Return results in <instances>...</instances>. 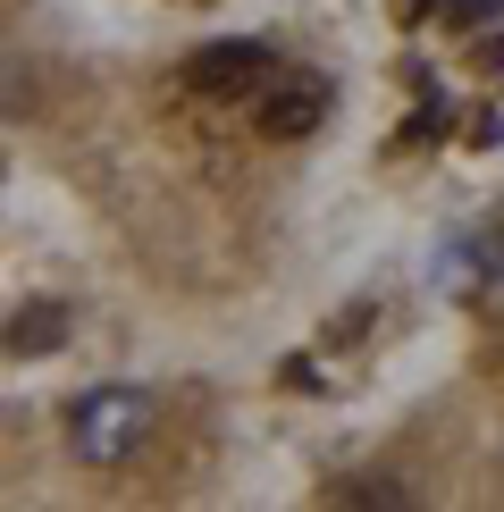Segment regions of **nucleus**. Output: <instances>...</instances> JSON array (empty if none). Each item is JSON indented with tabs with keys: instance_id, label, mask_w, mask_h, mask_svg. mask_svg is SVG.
<instances>
[{
	"instance_id": "1",
	"label": "nucleus",
	"mask_w": 504,
	"mask_h": 512,
	"mask_svg": "<svg viewBox=\"0 0 504 512\" xmlns=\"http://www.w3.org/2000/svg\"><path fill=\"white\" fill-rule=\"evenodd\" d=\"M143 429H152V395L143 387H93L68 412V437H76L84 462H126L143 445Z\"/></svg>"
},
{
	"instance_id": "2",
	"label": "nucleus",
	"mask_w": 504,
	"mask_h": 512,
	"mask_svg": "<svg viewBox=\"0 0 504 512\" xmlns=\"http://www.w3.org/2000/svg\"><path fill=\"white\" fill-rule=\"evenodd\" d=\"M185 84L210 93V101H244V93L269 84V51H261V42H210V51H194Z\"/></svg>"
},
{
	"instance_id": "3",
	"label": "nucleus",
	"mask_w": 504,
	"mask_h": 512,
	"mask_svg": "<svg viewBox=\"0 0 504 512\" xmlns=\"http://www.w3.org/2000/svg\"><path fill=\"white\" fill-rule=\"evenodd\" d=\"M320 118H328V84H320V76H311V84H278V93L261 101V135H278V143L311 135Z\"/></svg>"
},
{
	"instance_id": "4",
	"label": "nucleus",
	"mask_w": 504,
	"mask_h": 512,
	"mask_svg": "<svg viewBox=\"0 0 504 512\" xmlns=\"http://www.w3.org/2000/svg\"><path fill=\"white\" fill-rule=\"evenodd\" d=\"M59 328H68V311H59V303H26V311L9 319V345H17V353H51Z\"/></svg>"
},
{
	"instance_id": "5",
	"label": "nucleus",
	"mask_w": 504,
	"mask_h": 512,
	"mask_svg": "<svg viewBox=\"0 0 504 512\" xmlns=\"http://www.w3.org/2000/svg\"><path fill=\"white\" fill-rule=\"evenodd\" d=\"M446 17H454V26H496L504 0H446Z\"/></svg>"
},
{
	"instance_id": "6",
	"label": "nucleus",
	"mask_w": 504,
	"mask_h": 512,
	"mask_svg": "<svg viewBox=\"0 0 504 512\" xmlns=\"http://www.w3.org/2000/svg\"><path fill=\"white\" fill-rule=\"evenodd\" d=\"M429 9H437V0H395V17H404V26H420Z\"/></svg>"
},
{
	"instance_id": "7",
	"label": "nucleus",
	"mask_w": 504,
	"mask_h": 512,
	"mask_svg": "<svg viewBox=\"0 0 504 512\" xmlns=\"http://www.w3.org/2000/svg\"><path fill=\"white\" fill-rule=\"evenodd\" d=\"M479 68H488V76H504V34L488 42V51H479Z\"/></svg>"
}]
</instances>
